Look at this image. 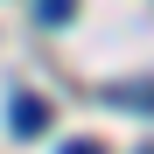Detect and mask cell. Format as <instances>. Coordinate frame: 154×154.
Here are the masks:
<instances>
[{
  "mask_svg": "<svg viewBox=\"0 0 154 154\" xmlns=\"http://www.w3.org/2000/svg\"><path fill=\"white\" fill-rule=\"evenodd\" d=\"M7 133H14V140H42V133H49V105H42L35 91H21L14 105H7Z\"/></svg>",
  "mask_w": 154,
  "mask_h": 154,
  "instance_id": "obj_1",
  "label": "cell"
},
{
  "mask_svg": "<svg viewBox=\"0 0 154 154\" xmlns=\"http://www.w3.org/2000/svg\"><path fill=\"white\" fill-rule=\"evenodd\" d=\"M35 14H42V28H63V21L77 14V0H35Z\"/></svg>",
  "mask_w": 154,
  "mask_h": 154,
  "instance_id": "obj_2",
  "label": "cell"
},
{
  "mask_svg": "<svg viewBox=\"0 0 154 154\" xmlns=\"http://www.w3.org/2000/svg\"><path fill=\"white\" fill-rule=\"evenodd\" d=\"M63 154H105L98 140H63Z\"/></svg>",
  "mask_w": 154,
  "mask_h": 154,
  "instance_id": "obj_3",
  "label": "cell"
}]
</instances>
